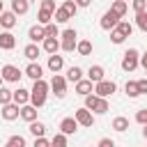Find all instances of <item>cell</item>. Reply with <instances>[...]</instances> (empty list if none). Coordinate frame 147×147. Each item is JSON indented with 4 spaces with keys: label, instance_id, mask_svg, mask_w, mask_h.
<instances>
[{
    "label": "cell",
    "instance_id": "35",
    "mask_svg": "<svg viewBox=\"0 0 147 147\" xmlns=\"http://www.w3.org/2000/svg\"><path fill=\"white\" fill-rule=\"evenodd\" d=\"M51 147H67V136L64 133H55L51 138Z\"/></svg>",
    "mask_w": 147,
    "mask_h": 147
},
{
    "label": "cell",
    "instance_id": "25",
    "mask_svg": "<svg viewBox=\"0 0 147 147\" xmlns=\"http://www.w3.org/2000/svg\"><path fill=\"white\" fill-rule=\"evenodd\" d=\"M110 126H113L117 133H124V131H129V117H122V115H119V117H115V119H113V124H110Z\"/></svg>",
    "mask_w": 147,
    "mask_h": 147
},
{
    "label": "cell",
    "instance_id": "44",
    "mask_svg": "<svg viewBox=\"0 0 147 147\" xmlns=\"http://www.w3.org/2000/svg\"><path fill=\"white\" fill-rule=\"evenodd\" d=\"M138 90H140V94H147V78L138 80Z\"/></svg>",
    "mask_w": 147,
    "mask_h": 147
},
{
    "label": "cell",
    "instance_id": "31",
    "mask_svg": "<svg viewBox=\"0 0 147 147\" xmlns=\"http://www.w3.org/2000/svg\"><path fill=\"white\" fill-rule=\"evenodd\" d=\"M5 147H25V138L18 136V133H14V136H9V140L5 142Z\"/></svg>",
    "mask_w": 147,
    "mask_h": 147
},
{
    "label": "cell",
    "instance_id": "10",
    "mask_svg": "<svg viewBox=\"0 0 147 147\" xmlns=\"http://www.w3.org/2000/svg\"><path fill=\"white\" fill-rule=\"evenodd\" d=\"M62 48V44H60V39L57 37H46L44 41H41V51L44 53H48V55H57V51Z\"/></svg>",
    "mask_w": 147,
    "mask_h": 147
},
{
    "label": "cell",
    "instance_id": "29",
    "mask_svg": "<svg viewBox=\"0 0 147 147\" xmlns=\"http://www.w3.org/2000/svg\"><path fill=\"white\" fill-rule=\"evenodd\" d=\"M76 53L78 55H90L92 53V41H87V39H83V41H78V46H76Z\"/></svg>",
    "mask_w": 147,
    "mask_h": 147
},
{
    "label": "cell",
    "instance_id": "41",
    "mask_svg": "<svg viewBox=\"0 0 147 147\" xmlns=\"http://www.w3.org/2000/svg\"><path fill=\"white\" fill-rule=\"evenodd\" d=\"M110 41H113V44H117V46H119V44H124V37H122V34H119V32H117V30H113V32H110Z\"/></svg>",
    "mask_w": 147,
    "mask_h": 147
},
{
    "label": "cell",
    "instance_id": "48",
    "mask_svg": "<svg viewBox=\"0 0 147 147\" xmlns=\"http://www.w3.org/2000/svg\"><path fill=\"white\" fill-rule=\"evenodd\" d=\"M2 11H5V9H2V0H0V14H2Z\"/></svg>",
    "mask_w": 147,
    "mask_h": 147
},
{
    "label": "cell",
    "instance_id": "22",
    "mask_svg": "<svg viewBox=\"0 0 147 147\" xmlns=\"http://www.w3.org/2000/svg\"><path fill=\"white\" fill-rule=\"evenodd\" d=\"M23 55H25L30 62H37V57L41 55V48H39L37 44H28V46L23 48Z\"/></svg>",
    "mask_w": 147,
    "mask_h": 147
},
{
    "label": "cell",
    "instance_id": "43",
    "mask_svg": "<svg viewBox=\"0 0 147 147\" xmlns=\"http://www.w3.org/2000/svg\"><path fill=\"white\" fill-rule=\"evenodd\" d=\"M96 147H115V140H110V138H101Z\"/></svg>",
    "mask_w": 147,
    "mask_h": 147
},
{
    "label": "cell",
    "instance_id": "1",
    "mask_svg": "<svg viewBox=\"0 0 147 147\" xmlns=\"http://www.w3.org/2000/svg\"><path fill=\"white\" fill-rule=\"evenodd\" d=\"M48 90H51V83H46L44 78L41 80H34V85L30 90V103L34 108H41L46 103V99H48Z\"/></svg>",
    "mask_w": 147,
    "mask_h": 147
},
{
    "label": "cell",
    "instance_id": "18",
    "mask_svg": "<svg viewBox=\"0 0 147 147\" xmlns=\"http://www.w3.org/2000/svg\"><path fill=\"white\" fill-rule=\"evenodd\" d=\"M14 25H16V14H14V11H2V14H0V28L11 30Z\"/></svg>",
    "mask_w": 147,
    "mask_h": 147
},
{
    "label": "cell",
    "instance_id": "30",
    "mask_svg": "<svg viewBox=\"0 0 147 147\" xmlns=\"http://www.w3.org/2000/svg\"><path fill=\"white\" fill-rule=\"evenodd\" d=\"M14 101V90H7V87H0V106H7Z\"/></svg>",
    "mask_w": 147,
    "mask_h": 147
},
{
    "label": "cell",
    "instance_id": "40",
    "mask_svg": "<svg viewBox=\"0 0 147 147\" xmlns=\"http://www.w3.org/2000/svg\"><path fill=\"white\" fill-rule=\"evenodd\" d=\"M41 9H46V11L55 14V9H57V7H55V0H44V2H41Z\"/></svg>",
    "mask_w": 147,
    "mask_h": 147
},
{
    "label": "cell",
    "instance_id": "2",
    "mask_svg": "<svg viewBox=\"0 0 147 147\" xmlns=\"http://www.w3.org/2000/svg\"><path fill=\"white\" fill-rule=\"evenodd\" d=\"M60 37H62V41H60V44H62V51H64V53L76 51V46H78V39H76V37H78V32H76L74 28H67Z\"/></svg>",
    "mask_w": 147,
    "mask_h": 147
},
{
    "label": "cell",
    "instance_id": "16",
    "mask_svg": "<svg viewBox=\"0 0 147 147\" xmlns=\"http://www.w3.org/2000/svg\"><path fill=\"white\" fill-rule=\"evenodd\" d=\"M76 94H80V96L94 94V83H92V80H87V78L78 80V83H76Z\"/></svg>",
    "mask_w": 147,
    "mask_h": 147
},
{
    "label": "cell",
    "instance_id": "17",
    "mask_svg": "<svg viewBox=\"0 0 147 147\" xmlns=\"http://www.w3.org/2000/svg\"><path fill=\"white\" fill-rule=\"evenodd\" d=\"M21 119H25L28 124H30V122H37V108H34L32 103L21 106Z\"/></svg>",
    "mask_w": 147,
    "mask_h": 147
},
{
    "label": "cell",
    "instance_id": "3",
    "mask_svg": "<svg viewBox=\"0 0 147 147\" xmlns=\"http://www.w3.org/2000/svg\"><path fill=\"white\" fill-rule=\"evenodd\" d=\"M138 64H140V53H138L136 48H129V51L124 53V57H122V69H124V71H136Z\"/></svg>",
    "mask_w": 147,
    "mask_h": 147
},
{
    "label": "cell",
    "instance_id": "13",
    "mask_svg": "<svg viewBox=\"0 0 147 147\" xmlns=\"http://www.w3.org/2000/svg\"><path fill=\"white\" fill-rule=\"evenodd\" d=\"M23 74H25L28 78H32V80H41V78H44V67H41L39 62H30Z\"/></svg>",
    "mask_w": 147,
    "mask_h": 147
},
{
    "label": "cell",
    "instance_id": "51",
    "mask_svg": "<svg viewBox=\"0 0 147 147\" xmlns=\"http://www.w3.org/2000/svg\"><path fill=\"white\" fill-rule=\"evenodd\" d=\"M145 71H147V69H145Z\"/></svg>",
    "mask_w": 147,
    "mask_h": 147
},
{
    "label": "cell",
    "instance_id": "27",
    "mask_svg": "<svg viewBox=\"0 0 147 147\" xmlns=\"http://www.w3.org/2000/svg\"><path fill=\"white\" fill-rule=\"evenodd\" d=\"M126 9H129V5H126V0H115L113 5H110V11H115L119 18L126 14Z\"/></svg>",
    "mask_w": 147,
    "mask_h": 147
},
{
    "label": "cell",
    "instance_id": "15",
    "mask_svg": "<svg viewBox=\"0 0 147 147\" xmlns=\"http://www.w3.org/2000/svg\"><path fill=\"white\" fill-rule=\"evenodd\" d=\"M28 37H30V44L44 41V39H46V30H44V25H32V28L28 30Z\"/></svg>",
    "mask_w": 147,
    "mask_h": 147
},
{
    "label": "cell",
    "instance_id": "9",
    "mask_svg": "<svg viewBox=\"0 0 147 147\" xmlns=\"http://www.w3.org/2000/svg\"><path fill=\"white\" fill-rule=\"evenodd\" d=\"M74 117H76V122H78L80 126H92V124H94V113H92V110H87L85 106H83V108H78V110L74 113Z\"/></svg>",
    "mask_w": 147,
    "mask_h": 147
},
{
    "label": "cell",
    "instance_id": "49",
    "mask_svg": "<svg viewBox=\"0 0 147 147\" xmlns=\"http://www.w3.org/2000/svg\"><path fill=\"white\" fill-rule=\"evenodd\" d=\"M0 87H2V76H0Z\"/></svg>",
    "mask_w": 147,
    "mask_h": 147
},
{
    "label": "cell",
    "instance_id": "38",
    "mask_svg": "<svg viewBox=\"0 0 147 147\" xmlns=\"http://www.w3.org/2000/svg\"><path fill=\"white\" fill-rule=\"evenodd\" d=\"M131 5H133V11H136V14H140V11H147V0H133Z\"/></svg>",
    "mask_w": 147,
    "mask_h": 147
},
{
    "label": "cell",
    "instance_id": "39",
    "mask_svg": "<svg viewBox=\"0 0 147 147\" xmlns=\"http://www.w3.org/2000/svg\"><path fill=\"white\" fill-rule=\"evenodd\" d=\"M136 122H138V124H142V126L147 124V108H142V110H138V113H136Z\"/></svg>",
    "mask_w": 147,
    "mask_h": 147
},
{
    "label": "cell",
    "instance_id": "47",
    "mask_svg": "<svg viewBox=\"0 0 147 147\" xmlns=\"http://www.w3.org/2000/svg\"><path fill=\"white\" fill-rule=\"evenodd\" d=\"M142 138H145V140H147V124H145V126H142Z\"/></svg>",
    "mask_w": 147,
    "mask_h": 147
},
{
    "label": "cell",
    "instance_id": "8",
    "mask_svg": "<svg viewBox=\"0 0 147 147\" xmlns=\"http://www.w3.org/2000/svg\"><path fill=\"white\" fill-rule=\"evenodd\" d=\"M0 115H2L5 122H14V119L21 117V106H16L14 101L7 103V106H0Z\"/></svg>",
    "mask_w": 147,
    "mask_h": 147
},
{
    "label": "cell",
    "instance_id": "21",
    "mask_svg": "<svg viewBox=\"0 0 147 147\" xmlns=\"http://www.w3.org/2000/svg\"><path fill=\"white\" fill-rule=\"evenodd\" d=\"M11 11L16 16H23V14L30 11V2L28 0H11Z\"/></svg>",
    "mask_w": 147,
    "mask_h": 147
},
{
    "label": "cell",
    "instance_id": "6",
    "mask_svg": "<svg viewBox=\"0 0 147 147\" xmlns=\"http://www.w3.org/2000/svg\"><path fill=\"white\" fill-rule=\"evenodd\" d=\"M115 90H117L115 80H101V83H96V85H94V94H96V96H101V99L113 96V94H115Z\"/></svg>",
    "mask_w": 147,
    "mask_h": 147
},
{
    "label": "cell",
    "instance_id": "7",
    "mask_svg": "<svg viewBox=\"0 0 147 147\" xmlns=\"http://www.w3.org/2000/svg\"><path fill=\"white\" fill-rule=\"evenodd\" d=\"M119 21H122V18H119L115 11H110V9H108V11L101 16L99 25H101V30H106V32H113V30L117 28V23H119Z\"/></svg>",
    "mask_w": 147,
    "mask_h": 147
},
{
    "label": "cell",
    "instance_id": "34",
    "mask_svg": "<svg viewBox=\"0 0 147 147\" xmlns=\"http://www.w3.org/2000/svg\"><path fill=\"white\" fill-rule=\"evenodd\" d=\"M69 18H71V16H69L62 7H57V9H55V14H53V21H55V23H67Z\"/></svg>",
    "mask_w": 147,
    "mask_h": 147
},
{
    "label": "cell",
    "instance_id": "36",
    "mask_svg": "<svg viewBox=\"0 0 147 147\" xmlns=\"http://www.w3.org/2000/svg\"><path fill=\"white\" fill-rule=\"evenodd\" d=\"M136 25H138L142 32H147V11H140V14H136Z\"/></svg>",
    "mask_w": 147,
    "mask_h": 147
},
{
    "label": "cell",
    "instance_id": "26",
    "mask_svg": "<svg viewBox=\"0 0 147 147\" xmlns=\"http://www.w3.org/2000/svg\"><path fill=\"white\" fill-rule=\"evenodd\" d=\"M124 92H126V96H129V99H136V96H140L138 80H126V85H124Z\"/></svg>",
    "mask_w": 147,
    "mask_h": 147
},
{
    "label": "cell",
    "instance_id": "19",
    "mask_svg": "<svg viewBox=\"0 0 147 147\" xmlns=\"http://www.w3.org/2000/svg\"><path fill=\"white\" fill-rule=\"evenodd\" d=\"M14 103H16V106H25V103H30V90H25V87L14 90Z\"/></svg>",
    "mask_w": 147,
    "mask_h": 147
},
{
    "label": "cell",
    "instance_id": "5",
    "mask_svg": "<svg viewBox=\"0 0 147 147\" xmlns=\"http://www.w3.org/2000/svg\"><path fill=\"white\" fill-rule=\"evenodd\" d=\"M0 76H2L5 83H18L21 76H25V74H23L18 67H14V64H5V67L0 69Z\"/></svg>",
    "mask_w": 147,
    "mask_h": 147
},
{
    "label": "cell",
    "instance_id": "45",
    "mask_svg": "<svg viewBox=\"0 0 147 147\" xmlns=\"http://www.w3.org/2000/svg\"><path fill=\"white\" fill-rule=\"evenodd\" d=\"M74 2H76L78 7H90V2H92V0H74Z\"/></svg>",
    "mask_w": 147,
    "mask_h": 147
},
{
    "label": "cell",
    "instance_id": "46",
    "mask_svg": "<svg viewBox=\"0 0 147 147\" xmlns=\"http://www.w3.org/2000/svg\"><path fill=\"white\" fill-rule=\"evenodd\" d=\"M140 64H142V67H145V69H147V51H145V53H142V55H140Z\"/></svg>",
    "mask_w": 147,
    "mask_h": 147
},
{
    "label": "cell",
    "instance_id": "24",
    "mask_svg": "<svg viewBox=\"0 0 147 147\" xmlns=\"http://www.w3.org/2000/svg\"><path fill=\"white\" fill-rule=\"evenodd\" d=\"M28 131L34 136V138H44V133H46V124L44 122H30V126H28Z\"/></svg>",
    "mask_w": 147,
    "mask_h": 147
},
{
    "label": "cell",
    "instance_id": "4",
    "mask_svg": "<svg viewBox=\"0 0 147 147\" xmlns=\"http://www.w3.org/2000/svg\"><path fill=\"white\" fill-rule=\"evenodd\" d=\"M51 90H53L55 99H64V96H67V76L53 74V78H51Z\"/></svg>",
    "mask_w": 147,
    "mask_h": 147
},
{
    "label": "cell",
    "instance_id": "32",
    "mask_svg": "<svg viewBox=\"0 0 147 147\" xmlns=\"http://www.w3.org/2000/svg\"><path fill=\"white\" fill-rule=\"evenodd\" d=\"M37 21H39V25H48V23H53V14H51V11H46V9H39Z\"/></svg>",
    "mask_w": 147,
    "mask_h": 147
},
{
    "label": "cell",
    "instance_id": "37",
    "mask_svg": "<svg viewBox=\"0 0 147 147\" xmlns=\"http://www.w3.org/2000/svg\"><path fill=\"white\" fill-rule=\"evenodd\" d=\"M44 30H46V37H60V30H57V23L55 21L48 23V25H44Z\"/></svg>",
    "mask_w": 147,
    "mask_h": 147
},
{
    "label": "cell",
    "instance_id": "23",
    "mask_svg": "<svg viewBox=\"0 0 147 147\" xmlns=\"http://www.w3.org/2000/svg\"><path fill=\"white\" fill-rule=\"evenodd\" d=\"M67 80H69V83H74V85H76L78 80H83V69H80V67H76V64H74V67H69V69H67Z\"/></svg>",
    "mask_w": 147,
    "mask_h": 147
},
{
    "label": "cell",
    "instance_id": "28",
    "mask_svg": "<svg viewBox=\"0 0 147 147\" xmlns=\"http://www.w3.org/2000/svg\"><path fill=\"white\" fill-rule=\"evenodd\" d=\"M115 30H117V32H119V34H122V37L126 39V37H131V32H133V25H131L129 21H119Z\"/></svg>",
    "mask_w": 147,
    "mask_h": 147
},
{
    "label": "cell",
    "instance_id": "12",
    "mask_svg": "<svg viewBox=\"0 0 147 147\" xmlns=\"http://www.w3.org/2000/svg\"><path fill=\"white\" fill-rule=\"evenodd\" d=\"M78 122H76V117H64L62 122H60V133H64V136H74L76 131H78Z\"/></svg>",
    "mask_w": 147,
    "mask_h": 147
},
{
    "label": "cell",
    "instance_id": "50",
    "mask_svg": "<svg viewBox=\"0 0 147 147\" xmlns=\"http://www.w3.org/2000/svg\"><path fill=\"white\" fill-rule=\"evenodd\" d=\"M39 2H44V0H39Z\"/></svg>",
    "mask_w": 147,
    "mask_h": 147
},
{
    "label": "cell",
    "instance_id": "11",
    "mask_svg": "<svg viewBox=\"0 0 147 147\" xmlns=\"http://www.w3.org/2000/svg\"><path fill=\"white\" fill-rule=\"evenodd\" d=\"M87 80H92L94 85L101 83V80H106V69H103L101 64H92V67L87 69Z\"/></svg>",
    "mask_w": 147,
    "mask_h": 147
},
{
    "label": "cell",
    "instance_id": "20",
    "mask_svg": "<svg viewBox=\"0 0 147 147\" xmlns=\"http://www.w3.org/2000/svg\"><path fill=\"white\" fill-rule=\"evenodd\" d=\"M62 67H64V57L62 55H48V69L53 74H60Z\"/></svg>",
    "mask_w": 147,
    "mask_h": 147
},
{
    "label": "cell",
    "instance_id": "33",
    "mask_svg": "<svg viewBox=\"0 0 147 147\" xmlns=\"http://www.w3.org/2000/svg\"><path fill=\"white\" fill-rule=\"evenodd\" d=\"M62 9L74 18V16H76V11H78V5H76L74 0H64V2H62Z\"/></svg>",
    "mask_w": 147,
    "mask_h": 147
},
{
    "label": "cell",
    "instance_id": "42",
    "mask_svg": "<svg viewBox=\"0 0 147 147\" xmlns=\"http://www.w3.org/2000/svg\"><path fill=\"white\" fill-rule=\"evenodd\" d=\"M32 147H51V140H46V138H34V145Z\"/></svg>",
    "mask_w": 147,
    "mask_h": 147
},
{
    "label": "cell",
    "instance_id": "14",
    "mask_svg": "<svg viewBox=\"0 0 147 147\" xmlns=\"http://www.w3.org/2000/svg\"><path fill=\"white\" fill-rule=\"evenodd\" d=\"M14 46H16V37H14L9 30L0 32V51H11Z\"/></svg>",
    "mask_w": 147,
    "mask_h": 147
}]
</instances>
